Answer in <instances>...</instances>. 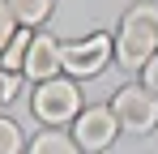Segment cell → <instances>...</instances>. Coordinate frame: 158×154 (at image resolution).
Wrapping results in <instances>:
<instances>
[{"label": "cell", "mask_w": 158, "mask_h": 154, "mask_svg": "<svg viewBox=\"0 0 158 154\" xmlns=\"http://www.w3.org/2000/svg\"><path fill=\"white\" fill-rule=\"evenodd\" d=\"M17 90H22V81H17V73H0V103L17 99Z\"/></svg>", "instance_id": "7c38bea8"}, {"label": "cell", "mask_w": 158, "mask_h": 154, "mask_svg": "<svg viewBox=\"0 0 158 154\" xmlns=\"http://www.w3.org/2000/svg\"><path fill=\"white\" fill-rule=\"evenodd\" d=\"M30 39H34V34H26V30H17V34H13V43H9V47H4V56H0V69H4V73H17V69L26 64Z\"/></svg>", "instance_id": "9c48e42d"}, {"label": "cell", "mask_w": 158, "mask_h": 154, "mask_svg": "<svg viewBox=\"0 0 158 154\" xmlns=\"http://www.w3.org/2000/svg\"><path fill=\"white\" fill-rule=\"evenodd\" d=\"M154 51H158V4H137L120 22V64L145 69Z\"/></svg>", "instance_id": "6da1fadb"}, {"label": "cell", "mask_w": 158, "mask_h": 154, "mask_svg": "<svg viewBox=\"0 0 158 154\" xmlns=\"http://www.w3.org/2000/svg\"><path fill=\"white\" fill-rule=\"evenodd\" d=\"M9 9H13V17L22 26H39L47 13H52V0H4Z\"/></svg>", "instance_id": "ba28073f"}, {"label": "cell", "mask_w": 158, "mask_h": 154, "mask_svg": "<svg viewBox=\"0 0 158 154\" xmlns=\"http://www.w3.org/2000/svg\"><path fill=\"white\" fill-rule=\"evenodd\" d=\"M115 133H120V120H115L111 107H85L77 116V124H73V141L85 154H98L115 141Z\"/></svg>", "instance_id": "5b68a950"}, {"label": "cell", "mask_w": 158, "mask_h": 154, "mask_svg": "<svg viewBox=\"0 0 158 154\" xmlns=\"http://www.w3.org/2000/svg\"><path fill=\"white\" fill-rule=\"evenodd\" d=\"M13 34H17V17H13V9L0 0V56H4V47L13 43Z\"/></svg>", "instance_id": "8fae6325"}, {"label": "cell", "mask_w": 158, "mask_h": 154, "mask_svg": "<svg viewBox=\"0 0 158 154\" xmlns=\"http://www.w3.org/2000/svg\"><path fill=\"white\" fill-rule=\"evenodd\" d=\"M34 116L43 120V124H69V120H77L81 116V94L73 81H64V77H52V81H39V90H34Z\"/></svg>", "instance_id": "7a4b0ae2"}, {"label": "cell", "mask_w": 158, "mask_h": 154, "mask_svg": "<svg viewBox=\"0 0 158 154\" xmlns=\"http://www.w3.org/2000/svg\"><path fill=\"white\" fill-rule=\"evenodd\" d=\"M111 51L115 47L107 34H90L85 43H60V69H69L73 77H94V73H103Z\"/></svg>", "instance_id": "277c9868"}, {"label": "cell", "mask_w": 158, "mask_h": 154, "mask_svg": "<svg viewBox=\"0 0 158 154\" xmlns=\"http://www.w3.org/2000/svg\"><path fill=\"white\" fill-rule=\"evenodd\" d=\"M22 73L34 77V81H52V77L60 73V43H56L52 34H34V39H30Z\"/></svg>", "instance_id": "8992f818"}, {"label": "cell", "mask_w": 158, "mask_h": 154, "mask_svg": "<svg viewBox=\"0 0 158 154\" xmlns=\"http://www.w3.org/2000/svg\"><path fill=\"white\" fill-rule=\"evenodd\" d=\"M30 154H81V146L73 141V137H64V133H43V137H34V146H30Z\"/></svg>", "instance_id": "52a82bcc"}, {"label": "cell", "mask_w": 158, "mask_h": 154, "mask_svg": "<svg viewBox=\"0 0 158 154\" xmlns=\"http://www.w3.org/2000/svg\"><path fill=\"white\" fill-rule=\"evenodd\" d=\"M111 111L124 133H150L158 124V94H150L145 86H124L111 99Z\"/></svg>", "instance_id": "3957f363"}, {"label": "cell", "mask_w": 158, "mask_h": 154, "mask_svg": "<svg viewBox=\"0 0 158 154\" xmlns=\"http://www.w3.org/2000/svg\"><path fill=\"white\" fill-rule=\"evenodd\" d=\"M0 154H22V128L0 116Z\"/></svg>", "instance_id": "30bf717a"}, {"label": "cell", "mask_w": 158, "mask_h": 154, "mask_svg": "<svg viewBox=\"0 0 158 154\" xmlns=\"http://www.w3.org/2000/svg\"><path fill=\"white\" fill-rule=\"evenodd\" d=\"M141 77H145V90H150V94H158V51L150 56V64L141 69Z\"/></svg>", "instance_id": "4fadbf2b"}]
</instances>
